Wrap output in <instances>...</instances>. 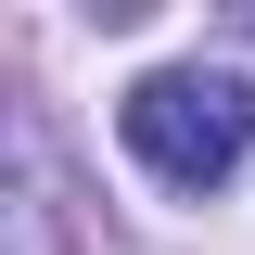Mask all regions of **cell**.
Instances as JSON below:
<instances>
[{
	"label": "cell",
	"mask_w": 255,
	"mask_h": 255,
	"mask_svg": "<svg viewBox=\"0 0 255 255\" xmlns=\"http://www.w3.org/2000/svg\"><path fill=\"white\" fill-rule=\"evenodd\" d=\"M128 153L153 166L166 191H217L230 166L255 153V90L243 77H217V64H166V77H140V90L115 102Z\"/></svg>",
	"instance_id": "6da1fadb"
}]
</instances>
